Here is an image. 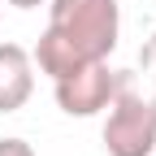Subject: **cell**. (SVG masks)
<instances>
[{
    "mask_svg": "<svg viewBox=\"0 0 156 156\" xmlns=\"http://www.w3.org/2000/svg\"><path fill=\"white\" fill-rule=\"evenodd\" d=\"M117 30V0H48V30L39 35L30 61L56 83L91 61H108Z\"/></svg>",
    "mask_w": 156,
    "mask_h": 156,
    "instance_id": "1",
    "label": "cell"
},
{
    "mask_svg": "<svg viewBox=\"0 0 156 156\" xmlns=\"http://www.w3.org/2000/svg\"><path fill=\"white\" fill-rule=\"evenodd\" d=\"M104 147L108 156H152L156 147V95L134 91L130 78H122V87L108 104Z\"/></svg>",
    "mask_w": 156,
    "mask_h": 156,
    "instance_id": "2",
    "label": "cell"
},
{
    "mask_svg": "<svg viewBox=\"0 0 156 156\" xmlns=\"http://www.w3.org/2000/svg\"><path fill=\"white\" fill-rule=\"evenodd\" d=\"M122 78L126 74L108 69V61H91L83 69L56 78V104H61V113H69V117H95V113H104L113 104Z\"/></svg>",
    "mask_w": 156,
    "mask_h": 156,
    "instance_id": "3",
    "label": "cell"
},
{
    "mask_svg": "<svg viewBox=\"0 0 156 156\" xmlns=\"http://www.w3.org/2000/svg\"><path fill=\"white\" fill-rule=\"evenodd\" d=\"M35 91V61L22 44H0V113H17Z\"/></svg>",
    "mask_w": 156,
    "mask_h": 156,
    "instance_id": "4",
    "label": "cell"
},
{
    "mask_svg": "<svg viewBox=\"0 0 156 156\" xmlns=\"http://www.w3.org/2000/svg\"><path fill=\"white\" fill-rule=\"evenodd\" d=\"M0 156H35V147L26 139H0Z\"/></svg>",
    "mask_w": 156,
    "mask_h": 156,
    "instance_id": "5",
    "label": "cell"
},
{
    "mask_svg": "<svg viewBox=\"0 0 156 156\" xmlns=\"http://www.w3.org/2000/svg\"><path fill=\"white\" fill-rule=\"evenodd\" d=\"M139 65L156 74V30H152V39H147V44H143V52H139Z\"/></svg>",
    "mask_w": 156,
    "mask_h": 156,
    "instance_id": "6",
    "label": "cell"
},
{
    "mask_svg": "<svg viewBox=\"0 0 156 156\" xmlns=\"http://www.w3.org/2000/svg\"><path fill=\"white\" fill-rule=\"evenodd\" d=\"M13 9H39V5H48V0H9Z\"/></svg>",
    "mask_w": 156,
    "mask_h": 156,
    "instance_id": "7",
    "label": "cell"
}]
</instances>
